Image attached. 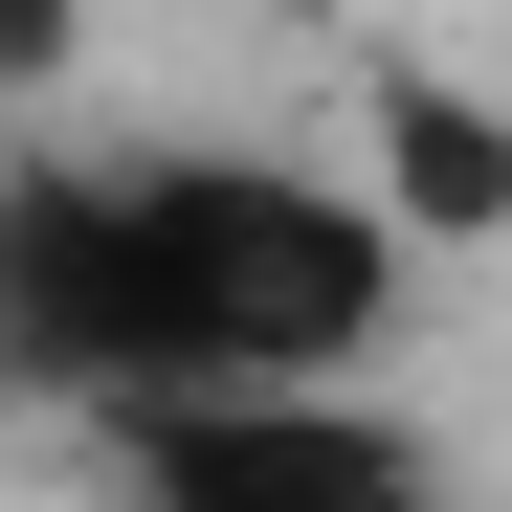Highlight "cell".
<instances>
[{"instance_id": "277c9868", "label": "cell", "mask_w": 512, "mask_h": 512, "mask_svg": "<svg viewBox=\"0 0 512 512\" xmlns=\"http://www.w3.org/2000/svg\"><path fill=\"white\" fill-rule=\"evenodd\" d=\"M67 45H90V0H0V112H45V90H67Z\"/></svg>"}, {"instance_id": "3957f363", "label": "cell", "mask_w": 512, "mask_h": 512, "mask_svg": "<svg viewBox=\"0 0 512 512\" xmlns=\"http://www.w3.org/2000/svg\"><path fill=\"white\" fill-rule=\"evenodd\" d=\"M357 179L401 201V245H512V90H490V67L379 45V90H357Z\"/></svg>"}, {"instance_id": "5b68a950", "label": "cell", "mask_w": 512, "mask_h": 512, "mask_svg": "<svg viewBox=\"0 0 512 512\" xmlns=\"http://www.w3.org/2000/svg\"><path fill=\"white\" fill-rule=\"evenodd\" d=\"M245 23H334V0H245Z\"/></svg>"}, {"instance_id": "6da1fadb", "label": "cell", "mask_w": 512, "mask_h": 512, "mask_svg": "<svg viewBox=\"0 0 512 512\" xmlns=\"http://www.w3.org/2000/svg\"><path fill=\"white\" fill-rule=\"evenodd\" d=\"M156 290H179V379H357L401 312V201L290 179V156H134Z\"/></svg>"}, {"instance_id": "7a4b0ae2", "label": "cell", "mask_w": 512, "mask_h": 512, "mask_svg": "<svg viewBox=\"0 0 512 512\" xmlns=\"http://www.w3.org/2000/svg\"><path fill=\"white\" fill-rule=\"evenodd\" d=\"M90 446L134 490H179V512H379V490H423V423L312 401V379H156V401L90 423Z\"/></svg>"}]
</instances>
